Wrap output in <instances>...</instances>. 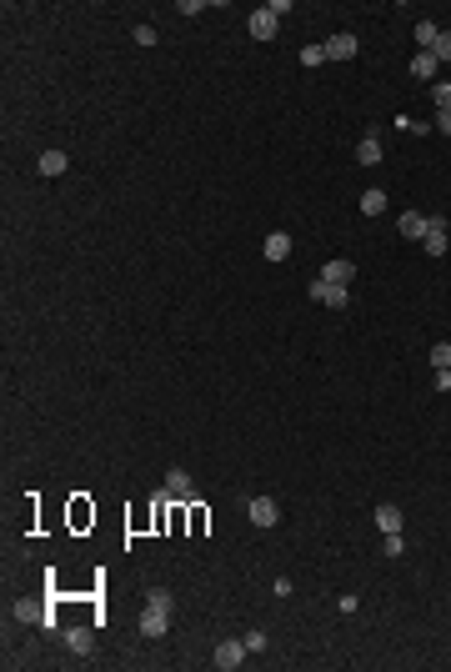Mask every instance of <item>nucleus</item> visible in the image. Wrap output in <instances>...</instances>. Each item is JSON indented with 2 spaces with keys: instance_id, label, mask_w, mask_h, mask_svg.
Instances as JSON below:
<instances>
[{
  "instance_id": "obj_1",
  "label": "nucleus",
  "mask_w": 451,
  "mask_h": 672,
  "mask_svg": "<svg viewBox=\"0 0 451 672\" xmlns=\"http://www.w3.org/2000/svg\"><path fill=\"white\" fill-rule=\"evenodd\" d=\"M246 517L256 522V527H276V522H281V507H276L271 497H246Z\"/></svg>"
},
{
  "instance_id": "obj_2",
  "label": "nucleus",
  "mask_w": 451,
  "mask_h": 672,
  "mask_svg": "<svg viewBox=\"0 0 451 672\" xmlns=\"http://www.w3.org/2000/svg\"><path fill=\"white\" fill-rule=\"evenodd\" d=\"M306 297H311V301H316V306H331V311H336V306H346V301H351V297H346V286H331V281H321V276H316V281H311V291H306Z\"/></svg>"
},
{
  "instance_id": "obj_3",
  "label": "nucleus",
  "mask_w": 451,
  "mask_h": 672,
  "mask_svg": "<svg viewBox=\"0 0 451 672\" xmlns=\"http://www.w3.org/2000/svg\"><path fill=\"white\" fill-rule=\"evenodd\" d=\"M246 657H251V653H246V637H231V642L216 647V667H221V672H236Z\"/></svg>"
},
{
  "instance_id": "obj_4",
  "label": "nucleus",
  "mask_w": 451,
  "mask_h": 672,
  "mask_svg": "<svg viewBox=\"0 0 451 672\" xmlns=\"http://www.w3.org/2000/svg\"><path fill=\"white\" fill-rule=\"evenodd\" d=\"M421 246H426V256H446V216H426Z\"/></svg>"
},
{
  "instance_id": "obj_5",
  "label": "nucleus",
  "mask_w": 451,
  "mask_h": 672,
  "mask_svg": "<svg viewBox=\"0 0 451 672\" xmlns=\"http://www.w3.org/2000/svg\"><path fill=\"white\" fill-rule=\"evenodd\" d=\"M321 281H331V286H351L356 281V266L346 256H331L326 266H321Z\"/></svg>"
},
{
  "instance_id": "obj_6",
  "label": "nucleus",
  "mask_w": 451,
  "mask_h": 672,
  "mask_svg": "<svg viewBox=\"0 0 451 672\" xmlns=\"http://www.w3.org/2000/svg\"><path fill=\"white\" fill-rule=\"evenodd\" d=\"M356 51H361V40L351 30H341V35L326 40V60H356Z\"/></svg>"
},
{
  "instance_id": "obj_7",
  "label": "nucleus",
  "mask_w": 451,
  "mask_h": 672,
  "mask_svg": "<svg viewBox=\"0 0 451 672\" xmlns=\"http://www.w3.org/2000/svg\"><path fill=\"white\" fill-rule=\"evenodd\" d=\"M166 492H170V502H191L196 492H191V472L186 467H170L166 472Z\"/></svg>"
},
{
  "instance_id": "obj_8",
  "label": "nucleus",
  "mask_w": 451,
  "mask_h": 672,
  "mask_svg": "<svg viewBox=\"0 0 451 672\" xmlns=\"http://www.w3.org/2000/svg\"><path fill=\"white\" fill-rule=\"evenodd\" d=\"M376 532L381 537L401 532V507H396V502H381V507H376Z\"/></svg>"
},
{
  "instance_id": "obj_9",
  "label": "nucleus",
  "mask_w": 451,
  "mask_h": 672,
  "mask_svg": "<svg viewBox=\"0 0 451 672\" xmlns=\"http://www.w3.org/2000/svg\"><path fill=\"white\" fill-rule=\"evenodd\" d=\"M166 627H170V612H166V607H145L141 633H145V637H166Z\"/></svg>"
},
{
  "instance_id": "obj_10",
  "label": "nucleus",
  "mask_w": 451,
  "mask_h": 672,
  "mask_svg": "<svg viewBox=\"0 0 451 672\" xmlns=\"http://www.w3.org/2000/svg\"><path fill=\"white\" fill-rule=\"evenodd\" d=\"M246 26H251V40H271V35H276V15L261 6V10H251Z\"/></svg>"
},
{
  "instance_id": "obj_11",
  "label": "nucleus",
  "mask_w": 451,
  "mask_h": 672,
  "mask_svg": "<svg viewBox=\"0 0 451 672\" xmlns=\"http://www.w3.org/2000/svg\"><path fill=\"white\" fill-rule=\"evenodd\" d=\"M261 256H266V261H286V256H291V236H286V231H271L266 246H261Z\"/></svg>"
},
{
  "instance_id": "obj_12",
  "label": "nucleus",
  "mask_w": 451,
  "mask_h": 672,
  "mask_svg": "<svg viewBox=\"0 0 451 672\" xmlns=\"http://www.w3.org/2000/svg\"><path fill=\"white\" fill-rule=\"evenodd\" d=\"M396 231L406 241H421L426 236V216H416V211H406V216H396Z\"/></svg>"
},
{
  "instance_id": "obj_13",
  "label": "nucleus",
  "mask_w": 451,
  "mask_h": 672,
  "mask_svg": "<svg viewBox=\"0 0 451 672\" xmlns=\"http://www.w3.org/2000/svg\"><path fill=\"white\" fill-rule=\"evenodd\" d=\"M436 66H441V60H436L432 51H421V55H412V76H416V80H432V76H436Z\"/></svg>"
},
{
  "instance_id": "obj_14",
  "label": "nucleus",
  "mask_w": 451,
  "mask_h": 672,
  "mask_svg": "<svg viewBox=\"0 0 451 672\" xmlns=\"http://www.w3.org/2000/svg\"><path fill=\"white\" fill-rule=\"evenodd\" d=\"M66 151H46V156H40V176H66Z\"/></svg>"
},
{
  "instance_id": "obj_15",
  "label": "nucleus",
  "mask_w": 451,
  "mask_h": 672,
  "mask_svg": "<svg viewBox=\"0 0 451 672\" xmlns=\"http://www.w3.org/2000/svg\"><path fill=\"white\" fill-rule=\"evenodd\" d=\"M436 35H441L436 20H416V46H421V51H432V46H436Z\"/></svg>"
},
{
  "instance_id": "obj_16",
  "label": "nucleus",
  "mask_w": 451,
  "mask_h": 672,
  "mask_svg": "<svg viewBox=\"0 0 451 672\" xmlns=\"http://www.w3.org/2000/svg\"><path fill=\"white\" fill-rule=\"evenodd\" d=\"M356 161H361V166H376V161H381V141H376V136H366V141L356 145Z\"/></svg>"
},
{
  "instance_id": "obj_17",
  "label": "nucleus",
  "mask_w": 451,
  "mask_h": 672,
  "mask_svg": "<svg viewBox=\"0 0 451 672\" xmlns=\"http://www.w3.org/2000/svg\"><path fill=\"white\" fill-rule=\"evenodd\" d=\"M361 211H366V216H381V211H386V191H376V186H371V191H361Z\"/></svg>"
},
{
  "instance_id": "obj_18",
  "label": "nucleus",
  "mask_w": 451,
  "mask_h": 672,
  "mask_svg": "<svg viewBox=\"0 0 451 672\" xmlns=\"http://www.w3.org/2000/svg\"><path fill=\"white\" fill-rule=\"evenodd\" d=\"M66 647H71V653H85V647H91V633H85V627H71V633H66Z\"/></svg>"
},
{
  "instance_id": "obj_19",
  "label": "nucleus",
  "mask_w": 451,
  "mask_h": 672,
  "mask_svg": "<svg viewBox=\"0 0 451 672\" xmlns=\"http://www.w3.org/2000/svg\"><path fill=\"white\" fill-rule=\"evenodd\" d=\"M432 100H436V111H451V80H436V86H432Z\"/></svg>"
},
{
  "instance_id": "obj_20",
  "label": "nucleus",
  "mask_w": 451,
  "mask_h": 672,
  "mask_svg": "<svg viewBox=\"0 0 451 672\" xmlns=\"http://www.w3.org/2000/svg\"><path fill=\"white\" fill-rule=\"evenodd\" d=\"M432 366H436V371L451 366V342H436V346H432Z\"/></svg>"
},
{
  "instance_id": "obj_21",
  "label": "nucleus",
  "mask_w": 451,
  "mask_h": 672,
  "mask_svg": "<svg viewBox=\"0 0 451 672\" xmlns=\"http://www.w3.org/2000/svg\"><path fill=\"white\" fill-rule=\"evenodd\" d=\"M15 617H20V622H40V617H46V612H40V607H35V602H15Z\"/></svg>"
},
{
  "instance_id": "obj_22",
  "label": "nucleus",
  "mask_w": 451,
  "mask_h": 672,
  "mask_svg": "<svg viewBox=\"0 0 451 672\" xmlns=\"http://www.w3.org/2000/svg\"><path fill=\"white\" fill-rule=\"evenodd\" d=\"M321 60H326V46H306V51H301V66H321Z\"/></svg>"
},
{
  "instance_id": "obj_23",
  "label": "nucleus",
  "mask_w": 451,
  "mask_h": 672,
  "mask_svg": "<svg viewBox=\"0 0 451 672\" xmlns=\"http://www.w3.org/2000/svg\"><path fill=\"white\" fill-rule=\"evenodd\" d=\"M432 55H436V60H451V30H441V35H436V46H432Z\"/></svg>"
},
{
  "instance_id": "obj_24",
  "label": "nucleus",
  "mask_w": 451,
  "mask_h": 672,
  "mask_svg": "<svg viewBox=\"0 0 451 672\" xmlns=\"http://www.w3.org/2000/svg\"><path fill=\"white\" fill-rule=\"evenodd\" d=\"M145 607H166V612H170V592H166V587H150V602Z\"/></svg>"
},
{
  "instance_id": "obj_25",
  "label": "nucleus",
  "mask_w": 451,
  "mask_h": 672,
  "mask_svg": "<svg viewBox=\"0 0 451 672\" xmlns=\"http://www.w3.org/2000/svg\"><path fill=\"white\" fill-rule=\"evenodd\" d=\"M96 512L91 507H85V502H76V507H71V522H76V527H85V522H91Z\"/></svg>"
},
{
  "instance_id": "obj_26",
  "label": "nucleus",
  "mask_w": 451,
  "mask_h": 672,
  "mask_svg": "<svg viewBox=\"0 0 451 672\" xmlns=\"http://www.w3.org/2000/svg\"><path fill=\"white\" fill-rule=\"evenodd\" d=\"M186 522H191V532H206V507H191Z\"/></svg>"
},
{
  "instance_id": "obj_27",
  "label": "nucleus",
  "mask_w": 451,
  "mask_h": 672,
  "mask_svg": "<svg viewBox=\"0 0 451 672\" xmlns=\"http://www.w3.org/2000/svg\"><path fill=\"white\" fill-rule=\"evenodd\" d=\"M261 647H266V633H256V627H251V633H246V653H261Z\"/></svg>"
},
{
  "instance_id": "obj_28",
  "label": "nucleus",
  "mask_w": 451,
  "mask_h": 672,
  "mask_svg": "<svg viewBox=\"0 0 451 672\" xmlns=\"http://www.w3.org/2000/svg\"><path fill=\"white\" fill-rule=\"evenodd\" d=\"M136 40L141 46H156V26H136Z\"/></svg>"
},
{
  "instance_id": "obj_29",
  "label": "nucleus",
  "mask_w": 451,
  "mask_h": 672,
  "mask_svg": "<svg viewBox=\"0 0 451 672\" xmlns=\"http://www.w3.org/2000/svg\"><path fill=\"white\" fill-rule=\"evenodd\" d=\"M432 382H436V391H451V366H441V371L432 376Z\"/></svg>"
},
{
  "instance_id": "obj_30",
  "label": "nucleus",
  "mask_w": 451,
  "mask_h": 672,
  "mask_svg": "<svg viewBox=\"0 0 451 672\" xmlns=\"http://www.w3.org/2000/svg\"><path fill=\"white\" fill-rule=\"evenodd\" d=\"M436 131H441V136H451V111H436Z\"/></svg>"
}]
</instances>
